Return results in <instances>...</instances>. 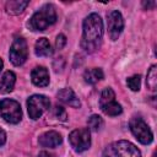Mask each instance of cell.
I'll use <instances>...</instances> for the list:
<instances>
[{
    "label": "cell",
    "mask_w": 157,
    "mask_h": 157,
    "mask_svg": "<svg viewBox=\"0 0 157 157\" xmlns=\"http://www.w3.org/2000/svg\"><path fill=\"white\" fill-rule=\"evenodd\" d=\"M103 38V21L98 13H91L83 20L81 48L86 53H93L101 47Z\"/></svg>",
    "instance_id": "cell-1"
},
{
    "label": "cell",
    "mask_w": 157,
    "mask_h": 157,
    "mask_svg": "<svg viewBox=\"0 0 157 157\" xmlns=\"http://www.w3.org/2000/svg\"><path fill=\"white\" fill-rule=\"evenodd\" d=\"M56 21V12L53 5L47 4L42 6L28 21L31 31H44Z\"/></svg>",
    "instance_id": "cell-2"
},
{
    "label": "cell",
    "mask_w": 157,
    "mask_h": 157,
    "mask_svg": "<svg viewBox=\"0 0 157 157\" xmlns=\"http://www.w3.org/2000/svg\"><path fill=\"white\" fill-rule=\"evenodd\" d=\"M103 157H141L139 148L125 140L108 145L103 151Z\"/></svg>",
    "instance_id": "cell-3"
},
{
    "label": "cell",
    "mask_w": 157,
    "mask_h": 157,
    "mask_svg": "<svg viewBox=\"0 0 157 157\" xmlns=\"http://www.w3.org/2000/svg\"><path fill=\"white\" fill-rule=\"evenodd\" d=\"M0 115L4 118L5 121L10 124H17L22 118V110L20 103L10 99L4 98L0 101Z\"/></svg>",
    "instance_id": "cell-4"
},
{
    "label": "cell",
    "mask_w": 157,
    "mask_h": 157,
    "mask_svg": "<svg viewBox=\"0 0 157 157\" xmlns=\"http://www.w3.org/2000/svg\"><path fill=\"white\" fill-rule=\"evenodd\" d=\"M99 107L104 114L110 115V117L119 115L123 112V108L115 101V93L110 87H107L103 90L101 98H99Z\"/></svg>",
    "instance_id": "cell-5"
},
{
    "label": "cell",
    "mask_w": 157,
    "mask_h": 157,
    "mask_svg": "<svg viewBox=\"0 0 157 157\" xmlns=\"http://www.w3.org/2000/svg\"><path fill=\"white\" fill-rule=\"evenodd\" d=\"M50 107V101L43 94H33L27 101V110L31 119L37 120Z\"/></svg>",
    "instance_id": "cell-6"
},
{
    "label": "cell",
    "mask_w": 157,
    "mask_h": 157,
    "mask_svg": "<svg viewBox=\"0 0 157 157\" xmlns=\"http://www.w3.org/2000/svg\"><path fill=\"white\" fill-rule=\"evenodd\" d=\"M129 126H130V130L132 132V135L144 145H147V144H151L152 140H153V135H152V131L151 129L148 128V125L139 117H134L130 123H129Z\"/></svg>",
    "instance_id": "cell-7"
},
{
    "label": "cell",
    "mask_w": 157,
    "mask_h": 157,
    "mask_svg": "<svg viewBox=\"0 0 157 157\" xmlns=\"http://www.w3.org/2000/svg\"><path fill=\"white\" fill-rule=\"evenodd\" d=\"M69 141L71 147L76 152H83L91 146V134L90 129H76L69 135Z\"/></svg>",
    "instance_id": "cell-8"
},
{
    "label": "cell",
    "mask_w": 157,
    "mask_h": 157,
    "mask_svg": "<svg viewBox=\"0 0 157 157\" xmlns=\"http://www.w3.org/2000/svg\"><path fill=\"white\" fill-rule=\"evenodd\" d=\"M10 60L13 65L16 66H20L22 65L26 59H27V55H28V50H27V43H26V39L22 38V37H18L13 40L11 48H10Z\"/></svg>",
    "instance_id": "cell-9"
},
{
    "label": "cell",
    "mask_w": 157,
    "mask_h": 157,
    "mask_svg": "<svg viewBox=\"0 0 157 157\" xmlns=\"http://www.w3.org/2000/svg\"><path fill=\"white\" fill-rule=\"evenodd\" d=\"M124 28V18L117 10L108 15V33L112 40H117Z\"/></svg>",
    "instance_id": "cell-10"
},
{
    "label": "cell",
    "mask_w": 157,
    "mask_h": 157,
    "mask_svg": "<svg viewBox=\"0 0 157 157\" xmlns=\"http://www.w3.org/2000/svg\"><path fill=\"white\" fill-rule=\"evenodd\" d=\"M38 142L42 147H56L63 142V139L56 131H47L39 136Z\"/></svg>",
    "instance_id": "cell-11"
},
{
    "label": "cell",
    "mask_w": 157,
    "mask_h": 157,
    "mask_svg": "<svg viewBox=\"0 0 157 157\" xmlns=\"http://www.w3.org/2000/svg\"><path fill=\"white\" fill-rule=\"evenodd\" d=\"M31 78H32V82L36 85V86H39V87H45L49 85V72L45 67L43 66H37L32 70V74H31Z\"/></svg>",
    "instance_id": "cell-12"
},
{
    "label": "cell",
    "mask_w": 157,
    "mask_h": 157,
    "mask_svg": "<svg viewBox=\"0 0 157 157\" xmlns=\"http://www.w3.org/2000/svg\"><path fill=\"white\" fill-rule=\"evenodd\" d=\"M58 99L61 101L65 104H69L70 107L74 108H78L81 105L80 99L77 98V96L74 93V91L71 88H63L58 92Z\"/></svg>",
    "instance_id": "cell-13"
},
{
    "label": "cell",
    "mask_w": 157,
    "mask_h": 157,
    "mask_svg": "<svg viewBox=\"0 0 157 157\" xmlns=\"http://www.w3.org/2000/svg\"><path fill=\"white\" fill-rule=\"evenodd\" d=\"M15 82H16V75L12 71H6L0 78V92L1 93L11 92L13 90Z\"/></svg>",
    "instance_id": "cell-14"
},
{
    "label": "cell",
    "mask_w": 157,
    "mask_h": 157,
    "mask_svg": "<svg viewBox=\"0 0 157 157\" xmlns=\"http://www.w3.org/2000/svg\"><path fill=\"white\" fill-rule=\"evenodd\" d=\"M34 53L37 56H49L53 54V49L50 47V43L47 38L42 37L36 42L34 47Z\"/></svg>",
    "instance_id": "cell-15"
},
{
    "label": "cell",
    "mask_w": 157,
    "mask_h": 157,
    "mask_svg": "<svg viewBox=\"0 0 157 157\" xmlns=\"http://www.w3.org/2000/svg\"><path fill=\"white\" fill-rule=\"evenodd\" d=\"M103 76H104V75H103V71H102V69H99V67L88 69V70H86L85 74H83L85 81H86L87 83H90V85H94L96 82L101 81V80L103 78Z\"/></svg>",
    "instance_id": "cell-16"
},
{
    "label": "cell",
    "mask_w": 157,
    "mask_h": 157,
    "mask_svg": "<svg viewBox=\"0 0 157 157\" xmlns=\"http://www.w3.org/2000/svg\"><path fill=\"white\" fill-rule=\"evenodd\" d=\"M28 5V1H21V0H11L6 2V11L10 15H18L21 13L26 6Z\"/></svg>",
    "instance_id": "cell-17"
},
{
    "label": "cell",
    "mask_w": 157,
    "mask_h": 157,
    "mask_svg": "<svg viewBox=\"0 0 157 157\" xmlns=\"http://www.w3.org/2000/svg\"><path fill=\"white\" fill-rule=\"evenodd\" d=\"M147 86L151 91H156L157 87V66L152 65L147 72Z\"/></svg>",
    "instance_id": "cell-18"
},
{
    "label": "cell",
    "mask_w": 157,
    "mask_h": 157,
    "mask_svg": "<svg viewBox=\"0 0 157 157\" xmlns=\"http://www.w3.org/2000/svg\"><path fill=\"white\" fill-rule=\"evenodd\" d=\"M103 119L99 117V115H96V114H93V115H91L90 118H88V126H90V129L91 130H93V131H99L102 128H103Z\"/></svg>",
    "instance_id": "cell-19"
},
{
    "label": "cell",
    "mask_w": 157,
    "mask_h": 157,
    "mask_svg": "<svg viewBox=\"0 0 157 157\" xmlns=\"http://www.w3.org/2000/svg\"><path fill=\"white\" fill-rule=\"evenodd\" d=\"M126 83L131 91H139L141 86V77L140 75H134L126 80Z\"/></svg>",
    "instance_id": "cell-20"
},
{
    "label": "cell",
    "mask_w": 157,
    "mask_h": 157,
    "mask_svg": "<svg viewBox=\"0 0 157 157\" xmlns=\"http://www.w3.org/2000/svg\"><path fill=\"white\" fill-rule=\"evenodd\" d=\"M54 117H55L56 119L61 120V121H65L66 118H67V114H66V110H65L63 107L55 105V108H54Z\"/></svg>",
    "instance_id": "cell-21"
},
{
    "label": "cell",
    "mask_w": 157,
    "mask_h": 157,
    "mask_svg": "<svg viewBox=\"0 0 157 157\" xmlns=\"http://www.w3.org/2000/svg\"><path fill=\"white\" fill-rule=\"evenodd\" d=\"M65 44H66V37H65L64 34H59V36L56 37V42H55L56 49H63Z\"/></svg>",
    "instance_id": "cell-22"
},
{
    "label": "cell",
    "mask_w": 157,
    "mask_h": 157,
    "mask_svg": "<svg viewBox=\"0 0 157 157\" xmlns=\"http://www.w3.org/2000/svg\"><path fill=\"white\" fill-rule=\"evenodd\" d=\"M142 6L145 9H153L156 6V1H142Z\"/></svg>",
    "instance_id": "cell-23"
},
{
    "label": "cell",
    "mask_w": 157,
    "mask_h": 157,
    "mask_svg": "<svg viewBox=\"0 0 157 157\" xmlns=\"http://www.w3.org/2000/svg\"><path fill=\"white\" fill-rule=\"evenodd\" d=\"M5 142H6V134H5V131L0 128V147H1Z\"/></svg>",
    "instance_id": "cell-24"
},
{
    "label": "cell",
    "mask_w": 157,
    "mask_h": 157,
    "mask_svg": "<svg viewBox=\"0 0 157 157\" xmlns=\"http://www.w3.org/2000/svg\"><path fill=\"white\" fill-rule=\"evenodd\" d=\"M38 157H56V156L53 155V153H49V152H47V151H42Z\"/></svg>",
    "instance_id": "cell-25"
},
{
    "label": "cell",
    "mask_w": 157,
    "mask_h": 157,
    "mask_svg": "<svg viewBox=\"0 0 157 157\" xmlns=\"http://www.w3.org/2000/svg\"><path fill=\"white\" fill-rule=\"evenodd\" d=\"M2 66H4V63H2V60L0 59V71H1V69H2Z\"/></svg>",
    "instance_id": "cell-26"
},
{
    "label": "cell",
    "mask_w": 157,
    "mask_h": 157,
    "mask_svg": "<svg viewBox=\"0 0 157 157\" xmlns=\"http://www.w3.org/2000/svg\"><path fill=\"white\" fill-rule=\"evenodd\" d=\"M153 157H156V156H155V155H153Z\"/></svg>",
    "instance_id": "cell-27"
}]
</instances>
